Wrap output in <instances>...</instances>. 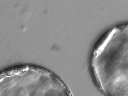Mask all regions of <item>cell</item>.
Masks as SVG:
<instances>
[{"mask_svg": "<svg viewBox=\"0 0 128 96\" xmlns=\"http://www.w3.org/2000/svg\"><path fill=\"white\" fill-rule=\"evenodd\" d=\"M90 66L105 96H128V23L109 29L98 40Z\"/></svg>", "mask_w": 128, "mask_h": 96, "instance_id": "1", "label": "cell"}]
</instances>
